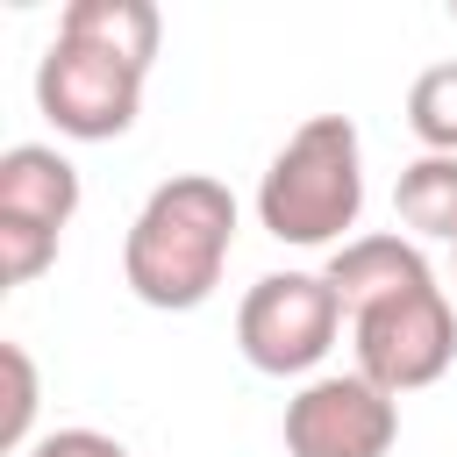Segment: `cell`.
<instances>
[{
	"label": "cell",
	"mask_w": 457,
	"mask_h": 457,
	"mask_svg": "<svg viewBox=\"0 0 457 457\" xmlns=\"http://www.w3.org/2000/svg\"><path fill=\"white\" fill-rule=\"evenodd\" d=\"M29 457H129V450L100 428H57V436H36Z\"/></svg>",
	"instance_id": "5bb4252c"
},
{
	"label": "cell",
	"mask_w": 457,
	"mask_h": 457,
	"mask_svg": "<svg viewBox=\"0 0 457 457\" xmlns=\"http://www.w3.org/2000/svg\"><path fill=\"white\" fill-rule=\"evenodd\" d=\"M400 443V400L364 371L307 378L286 400V457H386Z\"/></svg>",
	"instance_id": "8992f818"
},
{
	"label": "cell",
	"mask_w": 457,
	"mask_h": 457,
	"mask_svg": "<svg viewBox=\"0 0 457 457\" xmlns=\"http://www.w3.org/2000/svg\"><path fill=\"white\" fill-rule=\"evenodd\" d=\"M364 214V143L350 114H307L278 157L264 164L257 186V221L264 236L293 243V250H343V228H357Z\"/></svg>",
	"instance_id": "7a4b0ae2"
},
{
	"label": "cell",
	"mask_w": 457,
	"mask_h": 457,
	"mask_svg": "<svg viewBox=\"0 0 457 457\" xmlns=\"http://www.w3.org/2000/svg\"><path fill=\"white\" fill-rule=\"evenodd\" d=\"M393 214H400V228L457 250V157H428V150H421L414 164H400Z\"/></svg>",
	"instance_id": "30bf717a"
},
{
	"label": "cell",
	"mask_w": 457,
	"mask_h": 457,
	"mask_svg": "<svg viewBox=\"0 0 457 457\" xmlns=\"http://www.w3.org/2000/svg\"><path fill=\"white\" fill-rule=\"evenodd\" d=\"M343 300L321 271H264L236 307V343L264 378H300L336 350Z\"/></svg>",
	"instance_id": "277c9868"
},
{
	"label": "cell",
	"mask_w": 457,
	"mask_h": 457,
	"mask_svg": "<svg viewBox=\"0 0 457 457\" xmlns=\"http://www.w3.org/2000/svg\"><path fill=\"white\" fill-rule=\"evenodd\" d=\"M450 21H457V0H450Z\"/></svg>",
	"instance_id": "9a60e30c"
},
{
	"label": "cell",
	"mask_w": 457,
	"mask_h": 457,
	"mask_svg": "<svg viewBox=\"0 0 457 457\" xmlns=\"http://www.w3.org/2000/svg\"><path fill=\"white\" fill-rule=\"evenodd\" d=\"M57 228H29V221H0V286H29L57 264Z\"/></svg>",
	"instance_id": "7c38bea8"
},
{
	"label": "cell",
	"mask_w": 457,
	"mask_h": 457,
	"mask_svg": "<svg viewBox=\"0 0 457 457\" xmlns=\"http://www.w3.org/2000/svg\"><path fill=\"white\" fill-rule=\"evenodd\" d=\"M79 214V171L64 150L50 143H14L0 157V221H29V228H71Z\"/></svg>",
	"instance_id": "52a82bcc"
},
{
	"label": "cell",
	"mask_w": 457,
	"mask_h": 457,
	"mask_svg": "<svg viewBox=\"0 0 457 457\" xmlns=\"http://www.w3.org/2000/svg\"><path fill=\"white\" fill-rule=\"evenodd\" d=\"M407 129L421 136L428 157H457V57L450 64H428L407 86Z\"/></svg>",
	"instance_id": "8fae6325"
},
{
	"label": "cell",
	"mask_w": 457,
	"mask_h": 457,
	"mask_svg": "<svg viewBox=\"0 0 457 457\" xmlns=\"http://www.w3.org/2000/svg\"><path fill=\"white\" fill-rule=\"evenodd\" d=\"M321 278L336 286L343 314H364V307H378V300H393V293H407V286H428L436 271H428V257H421L414 236H350V243L328 257Z\"/></svg>",
	"instance_id": "ba28073f"
},
{
	"label": "cell",
	"mask_w": 457,
	"mask_h": 457,
	"mask_svg": "<svg viewBox=\"0 0 457 457\" xmlns=\"http://www.w3.org/2000/svg\"><path fill=\"white\" fill-rule=\"evenodd\" d=\"M0 378H7V407H0V443L21 450L29 421H36V357L21 343H0Z\"/></svg>",
	"instance_id": "4fadbf2b"
},
{
	"label": "cell",
	"mask_w": 457,
	"mask_h": 457,
	"mask_svg": "<svg viewBox=\"0 0 457 457\" xmlns=\"http://www.w3.org/2000/svg\"><path fill=\"white\" fill-rule=\"evenodd\" d=\"M143 79H150L143 64H129L86 36H50V50L36 64V107L71 143H114L143 114Z\"/></svg>",
	"instance_id": "3957f363"
},
{
	"label": "cell",
	"mask_w": 457,
	"mask_h": 457,
	"mask_svg": "<svg viewBox=\"0 0 457 457\" xmlns=\"http://www.w3.org/2000/svg\"><path fill=\"white\" fill-rule=\"evenodd\" d=\"M350 321H357V371L393 400L436 386L450 371V357H457V314H450L436 278L407 286V293H393V300H378V307H364Z\"/></svg>",
	"instance_id": "5b68a950"
},
{
	"label": "cell",
	"mask_w": 457,
	"mask_h": 457,
	"mask_svg": "<svg viewBox=\"0 0 457 457\" xmlns=\"http://www.w3.org/2000/svg\"><path fill=\"white\" fill-rule=\"evenodd\" d=\"M228 250H236V193L207 171H179L136 207L121 243V278L143 307L193 314L200 300H214Z\"/></svg>",
	"instance_id": "6da1fadb"
},
{
	"label": "cell",
	"mask_w": 457,
	"mask_h": 457,
	"mask_svg": "<svg viewBox=\"0 0 457 457\" xmlns=\"http://www.w3.org/2000/svg\"><path fill=\"white\" fill-rule=\"evenodd\" d=\"M57 36H86V43H100V50H114V57H129V64L150 71L164 21H157L150 0H71L57 14Z\"/></svg>",
	"instance_id": "9c48e42d"
}]
</instances>
